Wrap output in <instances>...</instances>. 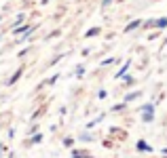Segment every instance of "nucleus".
Listing matches in <instances>:
<instances>
[{"instance_id":"f257e3e1","label":"nucleus","mask_w":167,"mask_h":158,"mask_svg":"<svg viewBox=\"0 0 167 158\" xmlns=\"http://www.w3.org/2000/svg\"><path fill=\"white\" fill-rule=\"evenodd\" d=\"M144 120H152V108H150V105H146V108H144Z\"/></svg>"},{"instance_id":"f03ea898","label":"nucleus","mask_w":167,"mask_h":158,"mask_svg":"<svg viewBox=\"0 0 167 158\" xmlns=\"http://www.w3.org/2000/svg\"><path fill=\"white\" fill-rule=\"evenodd\" d=\"M138 150H148V152H150V145H146V141H140L138 143Z\"/></svg>"},{"instance_id":"7ed1b4c3","label":"nucleus","mask_w":167,"mask_h":158,"mask_svg":"<svg viewBox=\"0 0 167 158\" xmlns=\"http://www.w3.org/2000/svg\"><path fill=\"white\" fill-rule=\"evenodd\" d=\"M152 25H159V28H165V25H167V17H165V19H159V21H154Z\"/></svg>"},{"instance_id":"20e7f679","label":"nucleus","mask_w":167,"mask_h":158,"mask_svg":"<svg viewBox=\"0 0 167 158\" xmlns=\"http://www.w3.org/2000/svg\"><path fill=\"white\" fill-rule=\"evenodd\" d=\"M138 25H140V21H133V23H129V25H127V30L131 32V30H133V28H138Z\"/></svg>"},{"instance_id":"39448f33","label":"nucleus","mask_w":167,"mask_h":158,"mask_svg":"<svg viewBox=\"0 0 167 158\" xmlns=\"http://www.w3.org/2000/svg\"><path fill=\"white\" fill-rule=\"evenodd\" d=\"M98 32H100L98 28H93V30H89V32H87V36H95V34H98Z\"/></svg>"},{"instance_id":"423d86ee","label":"nucleus","mask_w":167,"mask_h":158,"mask_svg":"<svg viewBox=\"0 0 167 158\" xmlns=\"http://www.w3.org/2000/svg\"><path fill=\"white\" fill-rule=\"evenodd\" d=\"M106 4H110V0H104V6H106Z\"/></svg>"}]
</instances>
